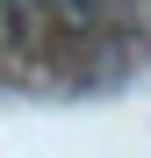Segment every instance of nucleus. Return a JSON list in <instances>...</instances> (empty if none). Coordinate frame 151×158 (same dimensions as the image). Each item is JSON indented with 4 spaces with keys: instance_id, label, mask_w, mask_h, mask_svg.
I'll return each instance as SVG.
<instances>
[{
    "instance_id": "nucleus-1",
    "label": "nucleus",
    "mask_w": 151,
    "mask_h": 158,
    "mask_svg": "<svg viewBox=\"0 0 151 158\" xmlns=\"http://www.w3.org/2000/svg\"><path fill=\"white\" fill-rule=\"evenodd\" d=\"M0 43H36V0H0Z\"/></svg>"
}]
</instances>
